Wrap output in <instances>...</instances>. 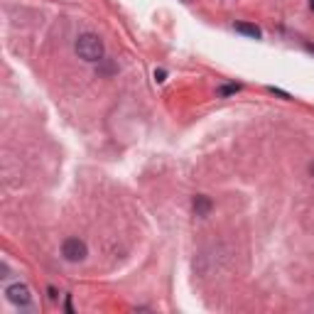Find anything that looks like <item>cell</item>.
<instances>
[{"label": "cell", "instance_id": "7a4b0ae2", "mask_svg": "<svg viewBox=\"0 0 314 314\" xmlns=\"http://www.w3.org/2000/svg\"><path fill=\"white\" fill-rule=\"evenodd\" d=\"M62 255L69 260V263H81V260L89 255V248H86V243H84L81 238L71 236V238H66L62 243Z\"/></svg>", "mask_w": 314, "mask_h": 314}, {"label": "cell", "instance_id": "6da1fadb", "mask_svg": "<svg viewBox=\"0 0 314 314\" xmlns=\"http://www.w3.org/2000/svg\"><path fill=\"white\" fill-rule=\"evenodd\" d=\"M76 52H79V57L86 59V62H98V59L103 57V42H101L98 35L86 32V35H81V37L76 40Z\"/></svg>", "mask_w": 314, "mask_h": 314}, {"label": "cell", "instance_id": "5b68a950", "mask_svg": "<svg viewBox=\"0 0 314 314\" xmlns=\"http://www.w3.org/2000/svg\"><path fill=\"white\" fill-rule=\"evenodd\" d=\"M236 32L248 35V37H253V40H260V37H263L260 27H258V25H251V22H236Z\"/></svg>", "mask_w": 314, "mask_h": 314}, {"label": "cell", "instance_id": "ba28073f", "mask_svg": "<svg viewBox=\"0 0 314 314\" xmlns=\"http://www.w3.org/2000/svg\"><path fill=\"white\" fill-rule=\"evenodd\" d=\"M310 175L314 177V162H310Z\"/></svg>", "mask_w": 314, "mask_h": 314}, {"label": "cell", "instance_id": "8992f818", "mask_svg": "<svg viewBox=\"0 0 314 314\" xmlns=\"http://www.w3.org/2000/svg\"><path fill=\"white\" fill-rule=\"evenodd\" d=\"M236 91H238L236 84H233V86H224V89H221V96H231V93H236Z\"/></svg>", "mask_w": 314, "mask_h": 314}, {"label": "cell", "instance_id": "52a82bcc", "mask_svg": "<svg viewBox=\"0 0 314 314\" xmlns=\"http://www.w3.org/2000/svg\"><path fill=\"white\" fill-rule=\"evenodd\" d=\"M155 79H157V81H165V69H157V71H155Z\"/></svg>", "mask_w": 314, "mask_h": 314}, {"label": "cell", "instance_id": "277c9868", "mask_svg": "<svg viewBox=\"0 0 314 314\" xmlns=\"http://www.w3.org/2000/svg\"><path fill=\"white\" fill-rule=\"evenodd\" d=\"M191 206H194L196 216H209V211H211V206H214V204H211V199H209L206 194H196Z\"/></svg>", "mask_w": 314, "mask_h": 314}, {"label": "cell", "instance_id": "3957f363", "mask_svg": "<svg viewBox=\"0 0 314 314\" xmlns=\"http://www.w3.org/2000/svg\"><path fill=\"white\" fill-rule=\"evenodd\" d=\"M5 295H7V300L12 302V305H20V307H25V305H30V290H27V285H10L7 290H5Z\"/></svg>", "mask_w": 314, "mask_h": 314}, {"label": "cell", "instance_id": "9c48e42d", "mask_svg": "<svg viewBox=\"0 0 314 314\" xmlns=\"http://www.w3.org/2000/svg\"><path fill=\"white\" fill-rule=\"evenodd\" d=\"M310 7H312V10H314V0H310Z\"/></svg>", "mask_w": 314, "mask_h": 314}]
</instances>
